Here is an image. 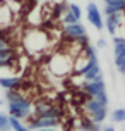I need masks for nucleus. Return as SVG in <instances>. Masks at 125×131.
Here are the masks:
<instances>
[{
    "mask_svg": "<svg viewBox=\"0 0 125 131\" xmlns=\"http://www.w3.org/2000/svg\"><path fill=\"white\" fill-rule=\"evenodd\" d=\"M113 52H115V57H125V41L123 43H115Z\"/></svg>",
    "mask_w": 125,
    "mask_h": 131,
    "instance_id": "a211bd4d",
    "label": "nucleus"
},
{
    "mask_svg": "<svg viewBox=\"0 0 125 131\" xmlns=\"http://www.w3.org/2000/svg\"><path fill=\"white\" fill-rule=\"evenodd\" d=\"M60 124V119H48V117H34L29 121L27 129L36 131V129H48V128H57Z\"/></svg>",
    "mask_w": 125,
    "mask_h": 131,
    "instance_id": "39448f33",
    "label": "nucleus"
},
{
    "mask_svg": "<svg viewBox=\"0 0 125 131\" xmlns=\"http://www.w3.org/2000/svg\"><path fill=\"white\" fill-rule=\"evenodd\" d=\"M113 123H125V109H115L112 114Z\"/></svg>",
    "mask_w": 125,
    "mask_h": 131,
    "instance_id": "dca6fc26",
    "label": "nucleus"
},
{
    "mask_svg": "<svg viewBox=\"0 0 125 131\" xmlns=\"http://www.w3.org/2000/svg\"><path fill=\"white\" fill-rule=\"evenodd\" d=\"M62 21H64V24H74V23H79V19L74 16L69 9H67L65 12H64V17H62Z\"/></svg>",
    "mask_w": 125,
    "mask_h": 131,
    "instance_id": "f3484780",
    "label": "nucleus"
},
{
    "mask_svg": "<svg viewBox=\"0 0 125 131\" xmlns=\"http://www.w3.org/2000/svg\"><path fill=\"white\" fill-rule=\"evenodd\" d=\"M87 21L91 23L92 26L96 28V29H103L105 28V23H103V17H101V12H99V9L96 4H87Z\"/></svg>",
    "mask_w": 125,
    "mask_h": 131,
    "instance_id": "423d86ee",
    "label": "nucleus"
},
{
    "mask_svg": "<svg viewBox=\"0 0 125 131\" xmlns=\"http://www.w3.org/2000/svg\"><path fill=\"white\" fill-rule=\"evenodd\" d=\"M98 47H99V48H103V47H106V41H105L103 38H101V40H98Z\"/></svg>",
    "mask_w": 125,
    "mask_h": 131,
    "instance_id": "b1692460",
    "label": "nucleus"
},
{
    "mask_svg": "<svg viewBox=\"0 0 125 131\" xmlns=\"http://www.w3.org/2000/svg\"><path fill=\"white\" fill-rule=\"evenodd\" d=\"M67 9H69V10H70V12H72L74 16L77 17V19H81L82 12H81V7L77 5V4H69V7H67Z\"/></svg>",
    "mask_w": 125,
    "mask_h": 131,
    "instance_id": "412c9836",
    "label": "nucleus"
},
{
    "mask_svg": "<svg viewBox=\"0 0 125 131\" xmlns=\"http://www.w3.org/2000/svg\"><path fill=\"white\" fill-rule=\"evenodd\" d=\"M115 66H117L120 74L125 76V57H115Z\"/></svg>",
    "mask_w": 125,
    "mask_h": 131,
    "instance_id": "aec40b11",
    "label": "nucleus"
},
{
    "mask_svg": "<svg viewBox=\"0 0 125 131\" xmlns=\"http://www.w3.org/2000/svg\"><path fill=\"white\" fill-rule=\"evenodd\" d=\"M105 14H117V12H123L125 10V0H105Z\"/></svg>",
    "mask_w": 125,
    "mask_h": 131,
    "instance_id": "9d476101",
    "label": "nucleus"
},
{
    "mask_svg": "<svg viewBox=\"0 0 125 131\" xmlns=\"http://www.w3.org/2000/svg\"><path fill=\"white\" fill-rule=\"evenodd\" d=\"M2 104H4V102H2V100H0V105H2Z\"/></svg>",
    "mask_w": 125,
    "mask_h": 131,
    "instance_id": "bb28decb",
    "label": "nucleus"
},
{
    "mask_svg": "<svg viewBox=\"0 0 125 131\" xmlns=\"http://www.w3.org/2000/svg\"><path fill=\"white\" fill-rule=\"evenodd\" d=\"M64 33H65L67 36L70 40H75L81 38V36H84L86 35V28L81 24V23H74V24H65V28H64Z\"/></svg>",
    "mask_w": 125,
    "mask_h": 131,
    "instance_id": "6e6552de",
    "label": "nucleus"
},
{
    "mask_svg": "<svg viewBox=\"0 0 125 131\" xmlns=\"http://www.w3.org/2000/svg\"><path fill=\"white\" fill-rule=\"evenodd\" d=\"M103 23H105L106 29H108V33H110L112 36L117 35V31H118V28H120V23H122V12L106 16V21H103Z\"/></svg>",
    "mask_w": 125,
    "mask_h": 131,
    "instance_id": "1a4fd4ad",
    "label": "nucleus"
},
{
    "mask_svg": "<svg viewBox=\"0 0 125 131\" xmlns=\"http://www.w3.org/2000/svg\"><path fill=\"white\" fill-rule=\"evenodd\" d=\"M10 21H12V10H10V7L5 5V4H0V26L2 28L9 26Z\"/></svg>",
    "mask_w": 125,
    "mask_h": 131,
    "instance_id": "f8f14e48",
    "label": "nucleus"
},
{
    "mask_svg": "<svg viewBox=\"0 0 125 131\" xmlns=\"http://www.w3.org/2000/svg\"><path fill=\"white\" fill-rule=\"evenodd\" d=\"M36 117H48V119H60L62 117V111L58 107H53L50 104H38L34 109Z\"/></svg>",
    "mask_w": 125,
    "mask_h": 131,
    "instance_id": "20e7f679",
    "label": "nucleus"
},
{
    "mask_svg": "<svg viewBox=\"0 0 125 131\" xmlns=\"http://www.w3.org/2000/svg\"><path fill=\"white\" fill-rule=\"evenodd\" d=\"M14 64V57L12 59H0V69L2 67H12Z\"/></svg>",
    "mask_w": 125,
    "mask_h": 131,
    "instance_id": "4be33fe9",
    "label": "nucleus"
},
{
    "mask_svg": "<svg viewBox=\"0 0 125 131\" xmlns=\"http://www.w3.org/2000/svg\"><path fill=\"white\" fill-rule=\"evenodd\" d=\"M22 85V79L17 76H7V78H0V86L4 90H19Z\"/></svg>",
    "mask_w": 125,
    "mask_h": 131,
    "instance_id": "9b49d317",
    "label": "nucleus"
},
{
    "mask_svg": "<svg viewBox=\"0 0 125 131\" xmlns=\"http://www.w3.org/2000/svg\"><path fill=\"white\" fill-rule=\"evenodd\" d=\"M5 47H9V45H7V41L0 36V50H2V48H5Z\"/></svg>",
    "mask_w": 125,
    "mask_h": 131,
    "instance_id": "5701e85b",
    "label": "nucleus"
},
{
    "mask_svg": "<svg viewBox=\"0 0 125 131\" xmlns=\"http://www.w3.org/2000/svg\"><path fill=\"white\" fill-rule=\"evenodd\" d=\"M84 109L92 116V114H96V112H99V111H103V109H106V105L99 104L96 98H89V100H87V102L84 104Z\"/></svg>",
    "mask_w": 125,
    "mask_h": 131,
    "instance_id": "ddd939ff",
    "label": "nucleus"
},
{
    "mask_svg": "<svg viewBox=\"0 0 125 131\" xmlns=\"http://www.w3.org/2000/svg\"><path fill=\"white\" fill-rule=\"evenodd\" d=\"M24 47L31 53L43 52L46 47H48V36H46V33L40 31V29L27 31V35L24 36Z\"/></svg>",
    "mask_w": 125,
    "mask_h": 131,
    "instance_id": "f257e3e1",
    "label": "nucleus"
},
{
    "mask_svg": "<svg viewBox=\"0 0 125 131\" xmlns=\"http://www.w3.org/2000/svg\"><path fill=\"white\" fill-rule=\"evenodd\" d=\"M81 128H82L84 131H99V124L92 123L91 119H84L82 124H81Z\"/></svg>",
    "mask_w": 125,
    "mask_h": 131,
    "instance_id": "2eb2a0df",
    "label": "nucleus"
},
{
    "mask_svg": "<svg viewBox=\"0 0 125 131\" xmlns=\"http://www.w3.org/2000/svg\"><path fill=\"white\" fill-rule=\"evenodd\" d=\"M9 116L19 119V121L27 119L31 116V100L22 95V97L17 98V100L9 102Z\"/></svg>",
    "mask_w": 125,
    "mask_h": 131,
    "instance_id": "f03ea898",
    "label": "nucleus"
},
{
    "mask_svg": "<svg viewBox=\"0 0 125 131\" xmlns=\"http://www.w3.org/2000/svg\"><path fill=\"white\" fill-rule=\"evenodd\" d=\"M84 92L87 93V95H91V98L96 97L98 93L106 92V90H105V81H103V78L92 79V81H86V83H84Z\"/></svg>",
    "mask_w": 125,
    "mask_h": 131,
    "instance_id": "0eeeda50",
    "label": "nucleus"
},
{
    "mask_svg": "<svg viewBox=\"0 0 125 131\" xmlns=\"http://www.w3.org/2000/svg\"><path fill=\"white\" fill-rule=\"evenodd\" d=\"M10 129V124H9V116L2 114L0 112V131H9Z\"/></svg>",
    "mask_w": 125,
    "mask_h": 131,
    "instance_id": "6ab92c4d",
    "label": "nucleus"
},
{
    "mask_svg": "<svg viewBox=\"0 0 125 131\" xmlns=\"http://www.w3.org/2000/svg\"><path fill=\"white\" fill-rule=\"evenodd\" d=\"M101 131H115V128H113V126H105Z\"/></svg>",
    "mask_w": 125,
    "mask_h": 131,
    "instance_id": "393cba45",
    "label": "nucleus"
},
{
    "mask_svg": "<svg viewBox=\"0 0 125 131\" xmlns=\"http://www.w3.org/2000/svg\"><path fill=\"white\" fill-rule=\"evenodd\" d=\"M36 131H57V129H53V128H48V129H36Z\"/></svg>",
    "mask_w": 125,
    "mask_h": 131,
    "instance_id": "a878e982",
    "label": "nucleus"
},
{
    "mask_svg": "<svg viewBox=\"0 0 125 131\" xmlns=\"http://www.w3.org/2000/svg\"><path fill=\"white\" fill-rule=\"evenodd\" d=\"M9 124H10V129H14V131H29V129H27V126H24L19 119L10 117V116H9Z\"/></svg>",
    "mask_w": 125,
    "mask_h": 131,
    "instance_id": "4468645a",
    "label": "nucleus"
},
{
    "mask_svg": "<svg viewBox=\"0 0 125 131\" xmlns=\"http://www.w3.org/2000/svg\"><path fill=\"white\" fill-rule=\"evenodd\" d=\"M50 69L57 76H65L72 71V60H70V57H67L64 53H57L50 60Z\"/></svg>",
    "mask_w": 125,
    "mask_h": 131,
    "instance_id": "7ed1b4c3",
    "label": "nucleus"
}]
</instances>
